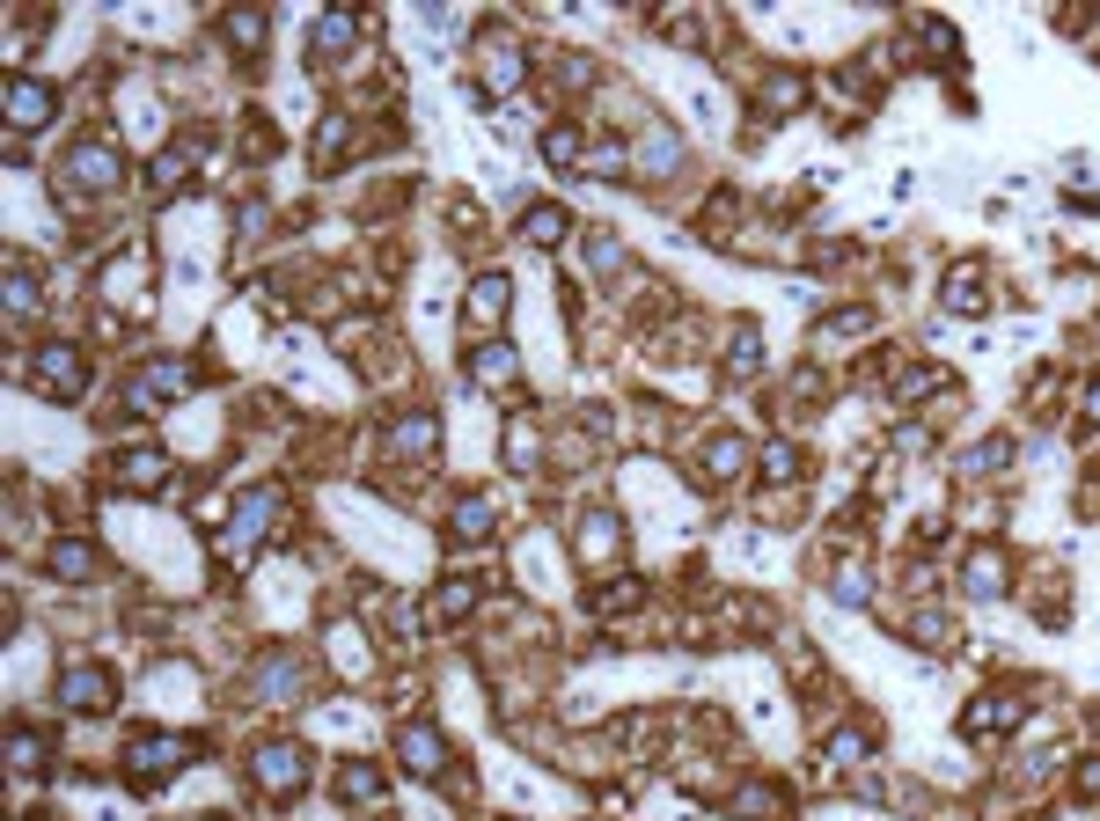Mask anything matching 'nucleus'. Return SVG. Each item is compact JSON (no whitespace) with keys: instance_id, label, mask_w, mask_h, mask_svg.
<instances>
[{"instance_id":"f257e3e1","label":"nucleus","mask_w":1100,"mask_h":821,"mask_svg":"<svg viewBox=\"0 0 1100 821\" xmlns=\"http://www.w3.org/2000/svg\"><path fill=\"white\" fill-rule=\"evenodd\" d=\"M250 771H257V785L279 799H293L301 785H309V749L301 741H265V749L250 755Z\"/></svg>"},{"instance_id":"f03ea898","label":"nucleus","mask_w":1100,"mask_h":821,"mask_svg":"<svg viewBox=\"0 0 1100 821\" xmlns=\"http://www.w3.org/2000/svg\"><path fill=\"white\" fill-rule=\"evenodd\" d=\"M198 741H176V733H147V741H132L125 749V771H132V785H162V777H176V763H192Z\"/></svg>"},{"instance_id":"7ed1b4c3","label":"nucleus","mask_w":1100,"mask_h":821,"mask_svg":"<svg viewBox=\"0 0 1100 821\" xmlns=\"http://www.w3.org/2000/svg\"><path fill=\"white\" fill-rule=\"evenodd\" d=\"M1020 719H1027L1020 697L991 690V697H969V712H961V733H969V741H998V733H1012Z\"/></svg>"},{"instance_id":"20e7f679","label":"nucleus","mask_w":1100,"mask_h":821,"mask_svg":"<svg viewBox=\"0 0 1100 821\" xmlns=\"http://www.w3.org/2000/svg\"><path fill=\"white\" fill-rule=\"evenodd\" d=\"M59 184H67V192H111V184H118V154H111L103 140L73 147L67 170H59Z\"/></svg>"},{"instance_id":"39448f33","label":"nucleus","mask_w":1100,"mask_h":821,"mask_svg":"<svg viewBox=\"0 0 1100 821\" xmlns=\"http://www.w3.org/2000/svg\"><path fill=\"white\" fill-rule=\"evenodd\" d=\"M0 96H8V125H15V132H37V125L51 118V89H45V81H30V73H8V89H0Z\"/></svg>"},{"instance_id":"423d86ee","label":"nucleus","mask_w":1100,"mask_h":821,"mask_svg":"<svg viewBox=\"0 0 1100 821\" xmlns=\"http://www.w3.org/2000/svg\"><path fill=\"white\" fill-rule=\"evenodd\" d=\"M396 755H404V763H412L418 777H440V771H448V741H440V733H433L426 719L396 726Z\"/></svg>"},{"instance_id":"0eeeda50","label":"nucleus","mask_w":1100,"mask_h":821,"mask_svg":"<svg viewBox=\"0 0 1100 821\" xmlns=\"http://www.w3.org/2000/svg\"><path fill=\"white\" fill-rule=\"evenodd\" d=\"M37 389H51V396H81V389H89L81 352H73V345H45V352H37Z\"/></svg>"},{"instance_id":"6e6552de","label":"nucleus","mask_w":1100,"mask_h":821,"mask_svg":"<svg viewBox=\"0 0 1100 821\" xmlns=\"http://www.w3.org/2000/svg\"><path fill=\"white\" fill-rule=\"evenodd\" d=\"M111 470H118L125 492H162V484H170V455H162V448H132V455H118Z\"/></svg>"},{"instance_id":"1a4fd4ad","label":"nucleus","mask_w":1100,"mask_h":821,"mask_svg":"<svg viewBox=\"0 0 1100 821\" xmlns=\"http://www.w3.org/2000/svg\"><path fill=\"white\" fill-rule=\"evenodd\" d=\"M118 697V682L103 675V668H73L67 682H59V704H73V712H96V704Z\"/></svg>"},{"instance_id":"9d476101","label":"nucleus","mask_w":1100,"mask_h":821,"mask_svg":"<svg viewBox=\"0 0 1100 821\" xmlns=\"http://www.w3.org/2000/svg\"><path fill=\"white\" fill-rule=\"evenodd\" d=\"M507 279H499V271H485V279H477V287H470V323H477V331H485V323H499V315H507Z\"/></svg>"},{"instance_id":"9b49d317","label":"nucleus","mask_w":1100,"mask_h":821,"mask_svg":"<svg viewBox=\"0 0 1100 821\" xmlns=\"http://www.w3.org/2000/svg\"><path fill=\"white\" fill-rule=\"evenodd\" d=\"M433 440H440V426L426 418V410H412V418H396V426H390V455H426Z\"/></svg>"},{"instance_id":"f8f14e48","label":"nucleus","mask_w":1100,"mask_h":821,"mask_svg":"<svg viewBox=\"0 0 1100 821\" xmlns=\"http://www.w3.org/2000/svg\"><path fill=\"white\" fill-rule=\"evenodd\" d=\"M565 228H572V220H565V206H529V213H521V242H536V250L565 242Z\"/></svg>"},{"instance_id":"ddd939ff","label":"nucleus","mask_w":1100,"mask_h":821,"mask_svg":"<svg viewBox=\"0 0 1100 821\" xmlns=\"http://www.w3.org/2000/svg\"><path fill=\"white\" fill-rule=\"evenodd\" d=\"M733 814H741V821H778L785 814V793H778V785H741V793H733Z\"/></svg>"},{"instance_id":"4468645a","label":"nucleus","mask_w":1100,"mask_h":821,"mask_svg":"<svg viewBox=\"0 0 1100 821\" xmlns=\"http://www.w3.org/2000/svg\"><path fill=\"white\" fill-rule=\"evenodd\" d=\"M45 565L59 573V580H89V573H96V551H89L81 535H67V543H51V557H45Z\"/></svg>"},{"instance_id":"2eb2a0df","label":"nucleus","mask_w":1100,"mask_h":821,"mask_svg":"<svg viewBox=\"0 0 1100 821\" xmlns=\"http://www.w3.org/2000/svg\"><path fill=\"white\" fill-rule=\"evenodd\" d=\"M220 37L235 51H257L265 45V8H235V15H220Z\"/></svg>"},{"instance_id":"dca6fc26","label":"nucleus","mask_w":1100,"mask_h":821,"mask_svg":"<svg viewBox=\"0 0 1100 821\" xmlns=\"http://www.w3.org/2000/svg\"><path fill=\"white\" fill-rule=\"evenodd\" d=\"M192 389V374L184 367H147L140 382H132V404H154V396H184Z\"/></svg>"},{"instance_id":"f3484780","label":"nucleus","mask_w":1100,"mask_h":821,"mask_svg":"<svg viewBox=\"0 0 1100 821\" xmlns=\"http://www.w3.org/2000/svg\"><path fill=\"white\" fill-rule=\"evenodd\" d=\"M947 309H961V315H976V309H983V265H953V279H947Z\"/></svg>"},{"instance_id":"a211bd4d","label":"nucleus","mask_w":1100,"mask_h":821,"mask_svg":"<svg viewBox=\"0 0 1100 821\" xmlns=\"http://www.w3.org/2000/svg\"><path fill=\"white\" fill-rule=\"evenodd\" d=\"M448 529H463V543H485L491 535V507L470 492V499H455V513H448Z\"/></svg>"},{"instance_id":"6ab92c4d","label":"nucleus","mask_w":1100,"mask_h":821,"mask_svg":"<svg viewBox=\"0 0 1100 821\" xmlns=\"http://www.w3.org/2000/svg\"><path fill=\"white\" fill-rule=\"evenodd\" d=\"M741 462H749V440H733V433H719V440L705 448V470H711L719 484H727L733 470H741Z\"/></svg>"},{"instance_id":"aec40b11","label":"nucleus","mask_w":1100,"mask_h":821,"mask_svg":"<svg viewBox=\"0 0 1100 821\" xmlns=\"http://www.w3.org/2000/svg\"><path fill=\"white\" fill-rule=\"evenodd\" d=\"M1005 573H1012V565H1005V551H976V557H969V587H976V594H998Z\"/></svg>"},{"instance_id":"412c9836","label":"nucleus","mask_w":1100,"mask_h":821,"mask_svg":"<svg viewBox=\"0 0 1100 821\" xmlns=\"http://www.w3.org/2000/svg\"><path fill=\"white\" fill-rule=\"evenodd\" d=\"M580 551L587 557H610L616 551V513H587V521H580Z\"/></svg>"},{"instance_id":"4be33fe9","label":"nucleus","mask_w":1100,"mask_h":821,"mask_svg":"<svg viewBox=\"0 0 1100 821\" xmlns=\"http://www.w3.org/2000/svg\"><path fill=\"white\" fill-rule=\"evenodd\" d=\"M470 374H477V382H485V389H507V382H513V352H507V345H485V352H477V367H470Z\"/></svg>"},{"instance_id":"5701e85b","label":"nucleus","mask_w":1100,"mask_h":821,"mask_svg":"<svg viewBox=\"0 0 1100 821\" xmlns=\"http://www.w3.org/2000/svg\"><path fill=\"white\" fill-rule=\"evenodd\" d=\"M338 793H345V799H374V793H382L374 763H338Z\"/></svg>"},{"instance_id":"b1692460","label":"nucleus","mask_w":1100,"mask_h":821,"mask_svg":"<svg viewBox=\"0 0 1100 821\" xmlns=\"http://www.w3.org/2000/svg\"><path fill=\"white\" fill-rule=\"evenodd\" d=\"M345 147H352V125H345V118H323V140H316V170H331V162H338Z\"/></svg>"},{"instance_id":"393cba45","label":"nucleus","mask_w":1100,"mask_h":821,"mask_svg":"<svg viewBox=\"0 0 1100 821\" xmlns=\"http://www.w3.org/2000/svg\"><path fill=\"white\" fill-rule=\"evenodd\" d=\"M8 763H15V771H37V763H45V741H37L30 726H15V733H8Z\"/></svg>"},{"instance_id":"a878e982","label":"nucleus","mask_w":1100,"mask_h":821,"mask_svg":"<svg viewBox=\"0 0 1100 821\" xmlns=\"http://www.w3.org/2000/svg\"><path fill=\"white\" fill-rule=\"evenodd\" d=\"M352 45V15H323L316 23V59H331V51Z\"/></svg>"},{"instance_id":"bb28decb","label":"nucleus","mask_w":1100,"mask_h":821,"mask_svg":"<svg viewBox=\"0 0 1100 821\" xmlns=\"http://www.w3.org/2000/svg\"><path fill=\"white\" fill-rule=\"evenodd\" d=\"M763 477L792 484V477H800V448H785V440H778V448H763Z\"/></svg>"},{"instance_id":"cd10ccee","label":"nucleus","mask_w":1100,"mask_h":821,"mask_svg":"<svg viewBox=\"0 0 1100 821\" xmlns=\"http://www.w3.org/2000/svg\"><path fill=\"white\" fill-rule=\"evenodd\" d=\"M543 154H551L558 170H565V162H580V132H565V125H551V132H543Z\"/></svg>"},{"instance_id":"c85d7f7f","label":"nucleus","mask_w":1100,"mask_h":821,"mask_svg":"<svg viewBox=\"0 0 1100 821\" xmlns=\"http://www.w3.org/2000/svg\"><path fill=\"white\" fill-rule=\"evenodd\" d=\"M448 616H470V587H463V580L433 594V624H448Z\"/></svg>"},{"instance_id":"c756f323","label":"nucleus","mask_w":1100,"mask_h":821,"mask_svg":"<svg viewBox=\"0 0 1100 821\" xmlns=\"http://www.w3.org/2000/svg\"><path fill=\"white\" fill-rule=\"evenodd\" d=\"M1078 793H1086V799H1100V763H1078Z\"/></svg>"},{"instance_id":"7c9ffc66","label":"nucleus","mask_w":1100,"mask_h":821,"mask_svg":"<svg viewBox=\"0 0 1100 821\" xmlns=\"http://www.w3.org/2000/svg\"><path fill=\"white\" fill-rule=\"evenodd\" d=\"M1086 410H1093V418H1100V382H1093V396H1086Z\"/></svg>"}]
</instances>
